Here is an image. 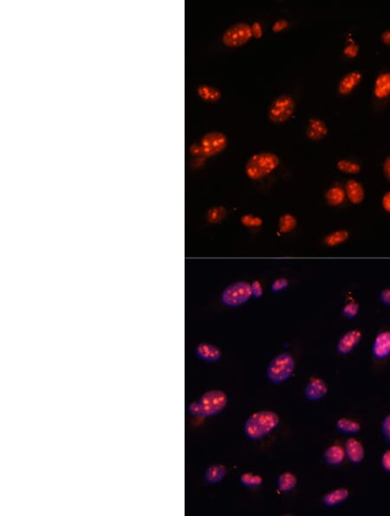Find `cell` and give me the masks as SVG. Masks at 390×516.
<instances>
[{
  "instance_id": "1",
  "label": "cell",
  "mask_w": 390,
  "mask_h": 516,
  "mask_svg": "<svg viewBox=\"0 0 390 516\" xmlns=\"http://www.w3.org/2000/svg\"><path fill=\"white\" fill-rule=\"evenodd\" d=\"M279 416L271 410H261L252 414L245 422L244 432L248 438L260 440L273 431L279 424Z\"/></svg>"
},
{
  "instance_id": "2",
  "label": "cell",
  "mask_w": 390,
  "mask_h": 516,
  "mask_svg": "<svg viewBox=\"0 0 390 516\" xmlns=\"http://www.w3.org/2000/svg\"><path fill=\"white\" fill-rule=\"evenodd\" d=\"M279 165V158L273 153L255 154L245 165V173L249 179L257 180L269 175Z\"/></svg>"
},
{
  "instance_id": "3",
  "label": "cell",
  "mask_w": 390,
  "mask_h": 516,
  "mask_svg": "<svg viewBox=\"0 0 390 516\" xmlns=\"http://www.w3.org/2000/svg\"><path fill=\"white\" fill-rule=\"evenodd\" d=\"M295 370V360L289 353H281L271 360L268 366L267 377L271 383H281L288 380Z\"/></svg>"
},
{
  "instance_id": "4",
  "label": "cell",
  "mask_w": 390,
  "mask_h": 516,
  "mask_svg": "<svg viewBox=\"0 0 390 516\" xmlns=\"http://www.w3.org/2000/svg\"><path fill=\"white\" fill-rule=\"evenodd\" d=\"M252 297L251 283L244 281L232 283L223 290L221 294V302L224 305L231 308H236L242 304H245Z\"/></svg>"
},
{
  "instance_id": "5",
  "label": "cell",
  "mask_w": 390,
  "mask_h": 516,
  "mask_svg": "<svg viewBox=\"0 0 390 516\" xmlns=\"http://www.w3.org/2000/svg\"><path fill=\"white\" fill-rule=\"evenodd\" d=\"M228 398L225 392L219 390H209L198 402L200 415L205 417L215 416L226 408Z\"/></svg>"
},
{
  "instance_id": "6",
  "label": "cell",
  "mask_w": 390,
  "mask_h": 516,
  "mask_svg": "<svg viewBox=\"0 0 390 516\" xmlns=\"http://www.w3.org/2000/svg\"><path fill=\"white\" fill-rule=\"evenodd\" d=\"M252 26L246 23H238L229 27L223 34L222 42L231 48L244 46L252 38Z\"/></svg>"
},
{
  "instance_id": "7",
  "label": "cell",
  "mask_w": 390,
  "mask_h": 516,
  "mask_svg": "<svg viewBox=\"0 0 390 516\" xmlns=\"http://www.w3.org/2000/svg\"><path fill=\"white\" fill-rule=\"evenodd\" d=\"M295 102L289 95H282L276 98L269 110V118L275 123H284L293 114Z\"/></svg>"
},
{
  "instance_id": "8",
  "label": "cell",
  "mask_w": 390,
  "mask_h": 516,
  "mask_svg": "<svg viewBox=\"0 0 390 516\" xmlns=\"http://www.w3.org/2000/svg\"><path fill=\"white\" fill-rule=\"evenodd\" d=\"M227 137L225 134L219 131L207 133L202 137L200 143V149L204 156L207 157L219 155L227 146Z\"/></svg>"
},
{
  "instance_id": "9",
  "label": "cell",
  "mask_w": 390,
  "mask_h": 516,
  "mask_svg": "<svg viewBox=\"0 0 390 516\" xmlns=\"http://www.w3.org/2000/svg\"><path fill=\"white\" fill-rule=\"evenodd\" d=\"M362 339V333L360 329L354 328L351 330H348L339 339L337 345H336V351L340 355L349 354L351 351H354L355 348L357 347L359 343L361 342Z\"/></svg>"
},
{
  "instance_id": "10",
  "label": "cell",
  "mask_w": 390,
  "mask_h": 516,
  "mask_svg": "<svg viewBox=\"0 0 390 516\" xmlns=\"http://www.w3.org/2000/svg\"><path fill=\"white\" fill-rule=\"evenodd\" d=\"M372 354L375 359L383 360L390 356V331L384 330L376 334L372 345Z\"/></svg>"
},
{
  "instance_id": "11",
  "label": "cell",
  "mask_w": 390,
  "mask_h": 516,
  "mask_svg": "<svg viewBox=\"0 0 390 516\" xmlns=\"http://www.w3.org/2000/svg\"><path fill=\"white\" fill-rule=\"evenodd\" d=\"M328 390L329 388L324 381L318 377H312L307 384L304 394L307 399L312 402H316L326 396V394L328 393Z\"/></svg>"
},
{
  "instance_id": "12",
  "label": "cell",
  "mask_w": 390,
  "mask_h": 516,
  "mask_svg": "<svg viewBox=\"0 0 390 516\" xmlns=\"http://www.w3.org/2000/svg\"><path fill=\"white\" fill-rule=\"evenodd\" d=\"M345 454L348 461L353 464H359L363 461L365 450L363 445L357 439L349 438L345 442Z\"/></svg>"
},
{
  "instance_id": "13",
  "label": "cell",
  "mask_w": 390,
  "mask_h": 516,
  "mask_svg": "<svg viewBox=\"0 0 390 516\" xmlns=\"http://www.w3.org/2000/svg\"><path fill=\"white\" fill-rule=\"evenodd\" d=\"M196 355L201 360L206 361L207 363H215L221 357V351L219 348L213 344L202 342L196 348Z\"/></svg>"
},
{
  "instance_id": "14",
  "label": "cell",
  "mask_w": 390,
  "mask_h": 516,
  "mask_svg": "<svg viewBox=\"0 0 390 516\" xmlns=\"http://www.w3.org/2000/svg\"><path fill=\"white\" fill-rule=\"evenodd\" d=\"M345 194L352 205H360L364 200L365 193L362 185L355 180H349L346 184Z\"/></svg>"
},
{
  "instance_id": "15",
  "label": "cell",
  "mask_w": 390,
  "mask_h": 516,
  "mask_svg": "<svg viewBox=\"0 0 390 516\" xmlns=\"http://www.w3.org/2000/svg\"><path fill=\"white\" fill-rule=\"evenodd\" d=\"M349 496V491L344 487H339L330 491L322 497V503L326 506H335L344 502Z\"/></svg>"
},
{
  "instance_id": "16",
  "label": "cell",
  "mask_w": 390,
  "mask_h": 516,
  "mask_svg": "<svg viewBox=\"0 0 390 516\" xmlns=\"http://www.w3.org/2000/svg\"><path fill=\"white\" fill-rule=\"evenodd\" d=\"M323 457L327 464L338 466L342 463V461H344V458L346 457L345 449L340 445H332L326 449Z\"/></svg>"
},
{
  "instance_id": "17",
  "label": "cell",
  "mask_w": 390,
  "mask_h": 516,
  "mask_svg": "<svg viewBox=\"0 0 390 516\" xmlns=\"http://www.w3.org/2000/svg\"><path fill=\"white\" fill-rule=\"evenodd\" d=\"M328 134V129L325 123L317 118H312L310 121L307 130V136L311 140H321Z\"/></svg>"
},
{
  "instance_id": "18",
  "label": "cell",
  "mask_w": 390,
  "mask_h": 516,
  "mask_svg": "<svg viewBox=\"0 0 390 516\" xmlns=\"http://www.w3.org/2000/svg\"><path fill=\"white\" fill-rule=\"evenodd\" d=\"M361 74L360 72H354L346 75L342 78L338 86V91L342 95L348 94L352 90L360 83Z\"/></svg>"
},
{
  "instance_id": "19",
  "label": "cell",
  "mask_w": 390,
  "mask_h": 516,
  "mask_svg": "<svg viewBox=\"0 0 390 516\" xmlns=\"http://www.w3.org/2000/svg\"><path fill=\"white\" fill-rule=\"evenodd\" d=\"M390 94V74L384 73L378 77L374 85V95L379 98H384Z\"/></svg>"
},
{
  "instance_id": "20",
  "label": "cell",
  "mask_w": 390,
  "mask_h": 516,
  "mask_svg": "<svg viewBox=\"0 0 390 516\" xmlns=\"http://www.w3.org/2000/svg\"><path fill=\"white\" fill-rule=\"evenodd\" d=\"M227 470L224 465H213L208 467L205 474V478L208 483H218L225 478Z\"/></svg>"
},
{
  "instance_id": "21",
  "label": "cell",
  "mask_w": 390,
  "mask_h": 516,
  "mask_svg": "<svg viewBox=\"0 0 390 516\" xmlns=\"http://www.w3.org/2000/svg\"><path fill=\"white\" fill-rule=\"evenodd\" d=\"M197 93L201 99L207 102H217L221 98V92L208 85H200L197 89Z\"/></svg>"
},
{
  "instance_id": "22",
  "label": "cell",
  "mask_w": 390,
  "mask_h": 516,
  "mask_svg": "<svg viewBox=\"0 0 390 516\" xmlns=\"http://www.w3.org/2000/svg\"><path fill=\"white\" fill-rule=\"evenodd\" d=\"M297 478L291 472H284L280 474L277 480V487L281 492H289L296 487Z\"/></svg>"
},
{
  "instance_id": "23",
  "label": "cell",
  "mask_w": 390,
  "mask_h": 516,
  "mask_svg": "<svg viewBox=\"0 0 390 516\" xmlns=\"http://www.w3.org/2000/svg\"><path fill=\"white\" fill-rule=\"evenodd\" d=\"M336 429L343 434H357L361 430V424L348 418H340L335 423Z\"/></svg>"
},
{
  "instance_id": "24",
  "label": "cell",
  "mask_w": 390,
  "mask_h": 516,
  "mask_svg": "<svg viewBox=\"0 0 390 516\" xmlns=\"http://www.w3.org/2000/svg\"><path fill=\"white\" fill-rule=\"evenodd\" d=\"M349 238V233L346 230H337L328 234L324 237V244L329 247L338 246Z\"/></svg>"
},
{
  "instance_id": "25",
  "label": "cell",
  "mask_w": 390,
  "mask_h": 516,
  "mask_svg": "<svg viewBox=\"0 0 390 516\" xmlns=\"http://www.w3.org/2000/svg\"><path fill=\"white\" fill-rule=\"evenodd\" d=\"M346 194L340 187H332L326 192V201L331 206H339L344 202Z\"/></svg>"
},
{
  "instance_id": "26",
  "label": "cell",
  "mask_w": 390,
  "mask_h": 516,
  "mask_svg": "<svg viewBox=\"0 0 390 516\" xmlns=\"http://www.w3.org/2000/svg\"><path fill=\"white\" fill-rule=\"evenodd\" d=\"M240 482L245 487H258L263 483V478L259 474L245 473L240 476Z\"/></svg>"
},
{
  "instance_id": "27",
  "label": "cell",
  "mask_w": 390,
  "mask_h": 516,
  "mask_svg": "<svg viewBox=\"0 0 390 516\" xmlns=\"http://www.w3.org/2000/svg\"><path fill=\"white\" fill-rule=\"evenodd\" d=\"M296 226H297V219L292 215H284L279 220L280 231L284 233H288L290 231H293Z\"/></svg>"
},
{
  "instance_id": "28",
  "label": "cell",
  "mask_w": 390,
  "mask_h": 516,
  "mask_svg": "<svg viewBox=\"0 0 390 516\" xmlns=\"http://www.w3.org/2000/svg\"><path fill=\"white\" fill-rule=\"evenodd\" d=\"M337 169L348 174H356L361 170V167L356 162L348 160H340L337 162Z\"/></svg>"
},
{
  "instance_id": "29",
  "label": "cell",
  "mask_w": 390,
  "mask_h": 516,
  "mask_svg": "<svg viewBox=\"0 0 390 516\" xmlns=\"http://www.w3.org/2000/svg\"><path fill=\"white\" fill-rule=\"evenodd\" d=\"M360 311V305L355 301L347 302L342 309L343 316L348 319H354L357 316Z\"/></svg>"
},
{
  "instance_id": "30",
  "label": "cell",
  "mask_w": 390,
  "mask_h": 516,
  "mask_svg": "<svg viewBox=\"0 0 390 516\" xmlns=\"http://www.w3.org/2000/svg\"><path fill=\"white\" fill-rule=\"evenodd\" d=\"M380 430L384 439L387 441L388 444H390V414L385 416L382 420L380 424Z\"/></svg>"
},
{
  "instance_id": "31",
  "label": "cell",
  "mask_w": 390,
  "mask_h": 516,
  "mask_svg": "<svg viewBox=\"0 0 390 516\" xmlns=\"http://www.w3.org/2000/svg\"><path fill=\"white\" fill-rule=\"evenodd\" d=\"M242 223L249 227H256L261 224V219L259 218H256L254 216H243Z\"/></svg>"
},
{
  "instance_id": "32",
  "label": "cell",
  "mask_w": 390,
  "mask_h": 516,
  "mask_svg": "<svg viewBox=\"0 0 390 516\" xmlns=\"http://www.w3.org/2000/svg\"><path fill=\"white\" fill-rule=\"evenodd\" d=\"M288 285H289L288 280L285 278H278V279L275 280L271 284V290L273 292H278L283 289H286Z\"/></svg>"
},
{
  "instance_id": "33",
  "label": "cell",
  "mask_w": 390,
  "mask_h": 516,
  "mask_svg": "<svg viewBox=\"0 0 390 516\" xmlns=\"http://www.w3.org/2000/svg\"><path fill=\"white\" fill-rule=\"evenodd\" d=\"M251 286H252V296L253 297L258 298V297L262 296V295H263V287H262L261 283L259 281H258V280L253 281L252 283H251Z\"/></svg>"
},
{
  "instance_id": "34",
  "label": "cell",
  "mask_w": 390,
  "mask_h": 516,
  "mask_svg": "<svg viewBox=\"0 0 390 516\" xmlns=\"http://www.w3.org/2000/svg\"><path fill=\"white\" fill-rule=\"evenodd\" d=\"M380 464L384 470L390 473V448L384 452L380 460Z\"/></svg>"
},
{
  "instance_id": "35",
  "label": "cell",
  "mask_w": 390,
  "mask_h": 516,
  "mask_svg": "<svg viewBox=\"0 0 390 516\" xmlns=\"http://www.w3.org/2000/svg\"><path fill=\"white\" fill-rule=\"evenodd\" d=\"M379 299L383 305L390 307V288L382 289L380 291Z\"/></svg>"
},
{
  "instance_id": "36",
  "label": "cell",
  "mask_w": 390,
  "mask_h": 516,
  "mask_svg": "<svg viewBox=\"0 0 390 516\" xmlns=\"http://www.w3.org/2000/svg\"><path fill=\"white\" fill-rule=\"evenodd\" d=\"M288 26H289V24H288L286 20H277V21L275 22L273 26H272V31L274 33H280L282 31H284V29H286Z\"/></svg>"
},
{
  "instance_id": "37",
  "label": "cell",
  "mask_w": 390,
  "mask_h": 516,
  "mask_svg": "<svg viewBox=\"0 0 390 516\" xmlns=\"http://www.w3.org/2000/svg\"><path fill=\"white\" fill-rule=\"evenodd\" d=\"M344 54L347 57L349 58H355V56L357 55L358 53V46L355 44H351V45H348V46H346L344 49Z\"/></svg>"
},
{
  "instance_id": "38",
  "label": "cell",
  "mask_w": 390,
  "mask_h": 516,
  "mask_svg": "<svg viewBox=\"0 0 390 516\" xmlns=\"http://www.w3.org/2000/svg\"><path fill=\"white\" fill-rule=\"evenodd\" d=\"M252 36L256 39H260L263 36V30L262 26L258 22H255L252 26Z\"/></svg>"
},
{
  "instance_id": "39",
  "label": "cell",
  "mask_w": 390,
  "mask_h": 516,
  "mask_svg": "<svg viewBox=\"0 0 390 516\" xmlns=\"http://www.w3.org/2000/svg\"><path fill=\"white\" fill-rule=\"evenodd\" d=\"M381 205H382V208L384 211L390 213V192H387L382 198L381 200Z\"/></svg>"
},
{
  "instance_id": "40",
  "label": "cell",
  "mask_w": 390,
  "mask_h": 516,
  "mask_svg": "<svg viewBox=\"0 0 390 516\" xmlns=\"http://www.w3.org/2000/svg\"><path fill=\"white\" fill-rule=\"evenodd\" d=\"M213 211H210V218L211 220H214V221H218V219L219 218H222L223 214L222 212L220 211L221 209L220 208H214L212 209Z\"/></svg>"
},
{
  "instance_id": "41",
  "label": "cell",
  "mask_w": 390,
  "mask_h": 516,
  "mask_svg": "<svg viewBox=\"0 0 390 516\" xmlns=\"http://www.w3.org/2000/svg\"><path fill=\"white\" fill-rule=\"evenodd\" d=\"M189 410H190L191 414L194 415V416H201L200 415V405H199L198 403H192L189 406Z\"/></svg>"
},
{
  "instance_id": "42",
  "label": "cell",
  "mask_w": 390,
  "mask_h": 516,
  "mask_svg": "<svg viewBox=\"0 0 390 516\" xmlns=\"http://www.w3.org/2000/svg\"><path fill=\"white\" fill-rule=\"evenodd\" d=\"M383 172L386 179L390 182V156L387 157L385 162H384Z\"/></svg>"
},
{
  "instance_id": "43",
  "label": "cell",
  "mask_w": 390,
  "mask_h": 516,
  "mask_svg": "<svg viewBox=\"0 0 390 516\" xmlns=\"http://www.w3.org/2000/svg\"><path fill=\"white\" fill-rule=\"evenodd\" d=\"M382 40L385 44L387 45H390V32H386L383 33L382 35Z\"/></svg>"
}]
</instances>
